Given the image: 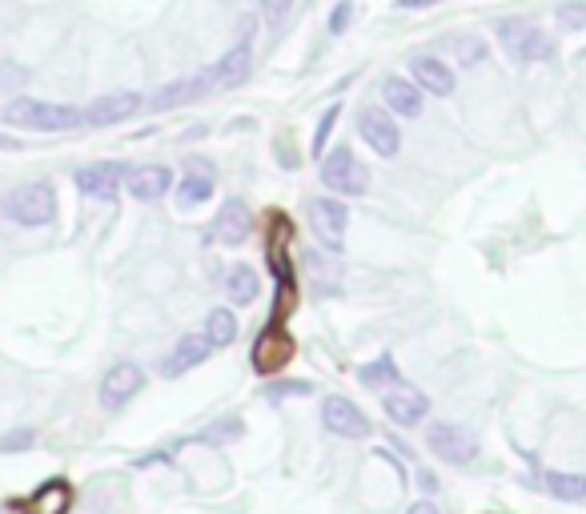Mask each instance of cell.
<instances>
[{
  "label": "cell",
  "mask_w": 586,
  "mask_h": 514,
  "mask_svg": "<svg viewBox=\"0 0 586 514\" xmlns=\"http://www.w3.org/2000/svg\"><path fill=\"white\" fill-rule=\"evenodd\" d=\"M9 125L17 129H37V133H69L85 125V113L77 105H57V101H37V97H13L0 109Z\"/></svg>",
  "instance_id": "6da1fadb"
},
{
  "label": "cell",
  "mask_w": 586,
  "mask_h": 514,
  "mask_svg": "<svg viewBox=\"0 0 586 514\" xmlns=\"http://www.w3.org/2000/svg\"><path fill=\"white\" fill-rule=\"evenodd\" d=\"M0 213H5L9 221H17V225H29V229L49 225V221L57 217V193H53L49 181L17 185L5 201H0Z\"/></svg>",
  "instance_id": "7a4b0ae2"
},
{
  "label": "cell",
  "mask_w": 586,
  "mask_h": 514,
  "mask_svg": "<svg viewBox=\"0 0 586 514\" xmlns=\"http://www.w3.org/2000/svg\"><path fill=\"white\" fill-rule=\"evenodd\" d=\"M498 41L506 45L514 65H534V61L554 57L550 37L538 25H530V21H498Z\"/></svg>",
  "instance_id": "3957f363"
},
{
  "label": "cell",
  "mask_w": 586,
  "mask_h": 514,
  "mask_svg": "<svg viewBox=\"0 0 586 514\" xmlns=\"http://www.w3.org/2000/svg\"><path fill=\"white\" fill-rule=\"evenodd\" d=\"M249 37H253V21L241 25V41H237L225 57H217L213 65H205V73H209V89H213V93H225V89H237V85L249 81V69H253Z\"/></svg>",
  "instance_id": "277c9868"
},
{
  "label": "cell",
  "mask_w": 586,
  "mask_h": 514,
  "mask_svg": "<svg viewBox=\"0 0 586 514\" xmlns=\"http://www.w3.org/2000/svg\"><path fill=\"white\" fill-rule=\"evenodd\" d=\"M322 185L342 197H362L370 189V169L350 149H334L322 157Z\"/></svg>",
  "instance_id": "5b68a950"
},
{
  "label": "cell",
  "mask_w": 586,
  "mask_h": 514,
  "mask_svg": "<svg viewBox=\"0 0 586 514\" xmlns=\"http://www.w3.org/2000/svg\"><path fill=\"white\" fill-rule=\"evenodd\" d=\"M293 354H298V342H293V334H289L285 326H273V322H269V326L257 334L249 362H253L257 374H277V370H285V366L293 362Z\"/></svg>",
  "instance_id": "8992f818"
},
{
  "label": "cell",
  "mask_w": 586,
  "mask_h": 514,
  "mask_svg": "<svg viewBox=\"0 0 586 514\" xmlns=\"http://www.w3.org/2000/svg\"><path fill=\"white\" fill-rule=\"evenodd\" d=\"M426 446H430L442 462H450V466H466V462H474V454H478V438H474L470 430L454 426V422H430V426H426Z\"/></svg>",
  "instance_id": "52a82bcc"
},
{
  "label": "cell",
  "mask_w": 586,
  "mask_h": 514,
  "mask_svg": "<svg viewBox=\"0 0 586 514\" xmlns=\"http://www.w3.org/2000/svg\"><path fill=\"white\" fill-rule=\"evenodd\" d=\"M306 217H310V225H314V233H318V241H322L326 249H342V245H346L350 213H346V205H342L338 197H314V201L306 205Z\"/></svg>",
  "instance_id": "ba28073f"
},
{
  "label": "cell",
  "mask_w": 586,
  "mask_h": 514,
  "mask_svg": "<svg viewBox=\"0 0 586 514\" xmlns=\"http://www.w3.org/2000/svg\"><path fill=\"white\" fill-rule=\"evenodd\" d=\"M358 133L378 157H398V149H402V129L390 121L386 109H362L358 113Z\"/></svg>",
  "instance_id": "9c48e42d"
},
{
  "label": "cell",
  "mask_w": 586,
  "mask_h": 514,
  "mask_svg": "<svg viewBox=\"0 0 586 514\" xmlns=\"http://www.w3.org/2000/svg\"><path fill=\"white\" fill-rule=\"evenodd\" d=\"M9 506L21 510V514H69L73 510V482L69 478H49L29 498H13Z\"/></svg>",
  "instance_id": "30bf717a"
},
{
  "label": "cell",
  "mask_w": 586,
  "mask_h": 514,
  "mask_svg": "<svg viewBox=\"0 0 586 514\" xmlns=\"http://www.w3.org/2000/svg\"><path fill=\"white\" fill-rule=\"evenodd\" d=\"M141 109H145V97L141 93H105V97H97L81 113H85V125L89 129H105V125H117V121L137 117Z\"/></svg>",
  "instance_id": "8fae6325"
},
{
  "label": "cell",
  "mask_w": 586,
  "mask_h": 514,
  "mask_svg": "<svg viewBox=\"0 0 586 514\" xmlns=\"http://www.w3.org/2000/svg\"><path fill=\"white\" fill-rule=\"evenodd\" d=\"M141 386H145V370H141L137 362H121V366H113V370L101 378L97 398H101L105 410H121Z\"/></svg>",
  "instance_id": "7c38bea8"
},
{
  "label": "cell",
  "mask_w": 586,
  "mask_h": 514,
  "mask_svg": "<svg viewBox=\"0 0 586 514\" xmlns=\"http://www.w3.org/2000/svg\"><path fill=\"white\" fill-rule=\"evenodd\" d=\"M322 422L330 434H342V438H370V418L350 402V398H326L322 406Z\"/></svg>",
  "instance_id": "4fadbf2b"
},
{
  "label": "cell",
  "mask_w": 586,
  "mask_h": 514,
  "mask_svg": "<svg viewBox=\"0 0 586 514\" xmlns=\"http://www.w3.org/2000/svg\"><path fill=\"white\" fill-rule=\"evenodd\" d=\"M121 185H125V169H121L117 161H97V165L77 169V189H81L85 197L109 201V197H117Z\"/></svg>",
  "instance_id": "5bb4252c"
},
{
  "label": "cell",
  "mask_w": 586,
  "mask_h": 514,
  "mask_svg": "<svg viewBox=\"0 0 586 514\" xmlns=\"http://www.w3.org/2000/svg\"><path fill=\"white\" fill-rule=\"evenodd\" d=\"M249 233H253V213H249V205H245L241 197L225 201L221 213L213 217V241H221V245H241V241H249Z\"/></svg>",
  "instance_id": "9a60e30c"
},
{
  "label": "cell",
  "mask_w": 586,
  "mask_h": 514,
  "mask_svg": "<svg viewBox=\"0 0 586 514\" xmlns=\"http://www.w3.org/2000/svg\"><path fill=\"white\" fill-rule=\"evenodd\" d=\"M382 410L390 414V422L398 426H418L426 414H430V398L422 390H410L402 382H394V390L382 398Z\"/></svg>",
  "instance_id": "2e32d148"
},
{
  "label": "cell",
  "mask_w": 586,
  "mask_h": 514,
  "mask_svg": "<svg viewBox=\"0 0 586 514\" xmlns=\"http://www.w3.org/2000/svg\"><path fill=\"white\" fill-rule=\"evenodd\" d=\"M213 89H209V73L201 69V73H193V77H181V81H173V85H161L145 105L149 109H177V105H189V101H197V97H209Z\"/></svg>",
  "instance_id": "e0dca14e"
},
{
  "label": "cell",
  "mask_w": 586,
  "mask_h": 514,
  "mask_svg": "<svg viewBox=\"0 0 586 514\" xmlns=\"http://www.w3.org/2000/svg\"><path fill=\"white\" fill-rule=\"evenodd\" d=\"M173 185V173L165 165H137V169H125V193L137 197V201H157L165 197Z\"/></svg>",
  "instance_id": "ac0fdd59"
},
{
  "label": "cell",
  "mask_w": 586,
  "mask_h": 514,
  "mask_svg": "<svg viewBox=\"0 0 586 514\" xmlns=\"http://www.w3.org/2000/svg\"><path fill=\"white\" fill-rule=\"evenodd\" d=\"M410 77H414V85L422 93H434V97H450L454 93V73L438 57H414L410 61Z\"/></svg>",
  "instance_id": "d6986e66"
},
{
  "label": "cell",
  "mask_w": 586,
  "mask_h": 514,
  "mask_svg": "<svg viewBox=\"0 0 586 514\" xmlns=\"http://www.w3.org/2000/svg\"><path fill=\"white\" fill-rule=\"evenodd\" d=\"M209 350H213V346L205 342V334H201V338H197V334H185V338L173 346V354L165 358L161 374H165V378H181V374H189L193 366H201V362L209 358Z\"/></svg>",
  "instance_id": "ffe728a7"
},
{
  "label": "cell",
  "mask_w": 586,
  "mask_h": 514,
  "mask_svg": "<svg viewBox=\"0 0 586 514\" xmlns=\"http://www.w3.org/2000/svg\"><path fill=\"white\" fill-rule=\"evenodd\" d=\"M382 97H386V105H390L394 113H402V117H418V113H422V89H418L414 81L386 77V81H382Z\"/></svg>",
  "instance_id": "44dd1931"
},
{
  "label": "cell",
  "mask_w": 586,
  "mask_h": 514,
  "mask_svg": "<svg viewBox=\"0 0 586 514\" xmlns=\"http://www.w3.org/2000/svg\"><path fill=\"white\" fill-rule=\"evenodd\" d=\"M209 197H213V169L205 161H197V165H189L185 181L177 185V205L189 209V205H201Z\"/></svg>",
  "instance_id": "7402d4cb"
},
{
  "label": "cell",
  "mask_w": 586,
  "mask_h": 514,
  "mask_svg": "<svg viewBox=\"0 0 586 514\" xmlns=\"http://www.w3.org/2000/svg\"><path fill=\"white\" fill-rule=\"evenodd\" d=\"M257 290H261V282H257V274H253L249 266H233V270L225 274V294H229V302L249 306V302L257 298Z\"/></svg>",
  "instance_id": "603a6c76"
},
{
  "label": "cell",
  "mask_w": 586,
  "mask_h": 514,
  "mask_svg": "<svg viewBox=\"0 0 586 514\" xmlns=\"http://www.w3.org/2000/svg\"><path fill=\"white\" fill-rule=\"evenodd\" d=\"M546 490L562 502H582L586 498V474H566V470H550L546 478Z\"/></svg>",
  "instance_id": "cb8c5ba5"
},
{
  "label": "cell",
  "mask_w": 586,
  "mask_h": 514,
  "mask_svg": "<svg viewBox=\"0 0 586 514\" xmlns=\"http://www.w3.org/2000/svg\"><path fill=\"white\" fill-rule=\"evenodd\" d=\"M233 338H237V318L229 310H209V318H205V342L213 350H221V346H233Z\"/></svg>",
  "instance_id": "d4e9b609"
},
{
  "label": "cell",
  "mask_w": 586,
  "mask_h": 514,
  "mask_svg": "<svg viewBox=\"0 0 586 514\" xmlns=\"http://www.w3.org/2000/svg\"><path fill=\"white\" fill-rule=\"evenodd\" d=\"M446 49L454 53V61L462 69H474V65L486 61V41L482 37H454V41H446Z\"/></svg>",
  "instance_id": "484cf974"
},
{
  "label": "cell",
  "mask_w": 586,
  "mask_h": 514,
  "mask_svg": "<svg viewBox=\"0 0 586 514\" xmlns=\"http://www.w3.org/2000/svg\"><path fill=\"white\" fill-rule=\"evenodd\" d=\"M358 378H362L366 386H390V382H402V374H398V366H394V358H390V354H382L378 362L362 366V370H358Z\"/></svg>",
  "instance_id": "4316f807"
},
{
  "label": "cell",
  "mask_w": 586,
  "mask_h": 514,
  "mask_svg": "<svg viewBox=\"0 0 586 514\" xmlns=\"http://www.w3.org/2000/svg\"><path fill=\"white\" fill-rule=\"evenodd\" d=\"M558 29L562 33H582L586 29V0H566V5H558Z\"/></svg>",
  "instance_id": "83f0119b"
},
{
  "label": "cell",
  "mask_w": 586,
  "mask_h": 514,
  "mask_svg": "<svg viewBox=\"0 0 586 514\" xmlns=\"http://www.w3.org/2000/svg\"><path fill=\"white\" fill-rule=\"evenodd\" d=\"M338 113H342V105H330V109H326V117L318 121V133H314V157H326V137L334 133Z\"/></svg>",
  "instance_id": "f1b7e54d"
},
{
  "label": "cell",
  "mask_w": 586,
  "mask_h": 514,
  "mask_svg": "<svg viewBox=\"0 0 586 514\" xmlns=\"http://www.w3.org/2000/svg\"><path fill=\"white\" fill-rule=\"evenodd\" d=\"M293 9V0H261V13H265V21H285V13Z\"/></svg>",
  "instance_id": "f546056e"
},
{
  "label": "cell",
  "mask_w": 586,
  "mask_h": 514,
  "mask_svg": "<svg viewBox=\"0 0 586 514\" xmlns=\"http://www.w3.org/2000/svg\"><path fill=\"white\" fill-rule=\"evenodd\" d=\"M350 17H354V5H350V0H342V5L330 13V33H346Z\"/></svg>",
  "instance_id": "4dcf8cb0"
},
{
  "label": "cell",
  "mask_w": 586,
  "mask_h": 514,
  "mask_svg": "<svg viewBox=\"0 0 586 514\" xmlns=\"http://www.w3.org/2000/svg\"><path fill=\"white\" fill-rule=\"evenodd\" d=\"M25 446H33V430H17L0 438V450H25Z\"/></svg>",
  "instance_id": "1f68e13d"
},
{
  "label": "cell",
  "mask_w": 586,
  "mask_h": 514,
  "mask_svg": "<svg viewBox=\"0 0 586 514\" xmlns=\"http://www.w3.org/2000/svg\"><path fill=\"white\" fill-rule=\"evenodd\" d=\"M418 486H422L426 494H434V490H438V478H434L430 470H422V474H418Z\"/></svg>",
  "instance_id": "d6a6232c"
},
{
  "label": "cell",
  "mask_w": 586,
  "mask_h": 514,
  "mask_svg": "<svg viewBox=\"0 0 586 514\" xmlns=\"http://www.w3.org/2000/svg\"><path fill=\"white\" fill-rule=\"evenodd\" d=\"M438 0H398V9H430Z\"/></svg>",
  "instance_id": "836d02e7"
},
{
  "label": "cell",
  "mask_w": 586,
  "mask_h": 514,
  "mask_svg": "<svg viewBox=\"0 0 586 514\" xmlns=\"http://www.w3.org/2000/svg\"><path fill=\"white\" fill-rule=\"evenodd\" d=\"M406 514H438V506H434V502H414Z\"/></svg>",
  "instance_id": "e575fe53"
}]
</instances>
